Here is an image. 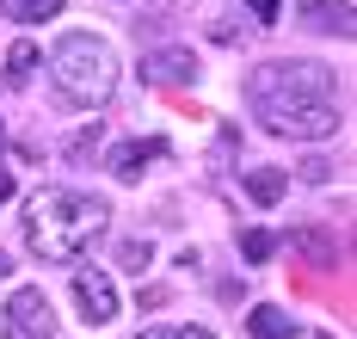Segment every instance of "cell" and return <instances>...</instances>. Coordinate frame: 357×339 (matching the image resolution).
<instances>
[{
	"instance_id": "obj_1",
	"label": "cell",
	"mask_w": 357,
	"mask_h": 339,
	"mask_svg": "<svg viewBox=\"0 0 357 339\" xmlns=\"http://www.w3.org/2000/svg\"><path fill=\"white\" fill-rule=\"evenodd\" d=\"M247 105L271 136L326 142L339 130L333 68H321V62H265V68H252L247 75Z\"/></svg>"
},
{
	"instance_id": "obj_2",
	"label": "cell",
	"mask_w": 357,
	"mask_h": 339,
	"mask_svg": "<svg viewBox=\"0 0 357 339\" xmlns=\"http://www.w3.org/2000/svg\"><path fill=\"white\" fill-rule=\"evenodd\" d=\"M105 223H111V204L99 197V191L56 186V191H37L31 197V210H25V241H31L37 259L74 265L99 234H105Z\"/></svg>"
},
{
	"instance_id": "obj_3",
	"label": "cell",
	"mask_w": 357,
	"mask_h": 339,
	"mask_svg": "<svg viewBox=\"0 0 357 339\" xmlns=\"http://www.w3.org/2000/svg\"><path fill=\"white\" fill-rule=\"evenodd\" d=\"M50 68H56V86H62V99L68 105H105L111 93H117V50L105 38H93V31H68V38L56 43V56H50Z\"/></svg>"
},
{
	"instance_id": "obj_4",
	"label": "cell",
	"mask_w": 357,
	"mask_h": 339,
	"mask_svg": "<svg viewBox=\"0 0 357 339\" xmlns=\"http://www.w3.org/2000/svg\"><path fill=\"white\" fill-rule=\"evenodd\" d=\"M0 339H56V315L43 290H13L6 296V333Z\"/></svg>"
},
{
	"instance_id": "obj_5",
	"label": "cell",
	"mask_w": 357,
	"mask_h": 339,
	"mask_svg": "<svg viewBox=\"0 0 357 339\" xmlns=\"http://www.w3.org/2000/svg\"><path fill=\"white\" fill-rule=\"evenodd\" d=\"M74 308H80L93 327L117 321V290H111V278L99 265H74Z\"/></svg>"
},
{
	"instance_id": "obj_6",
	"label": "cell",
	"mask_w": 357,
	"mask_h": 339,
	"mask_svg": "<svg viewBox=\"0 0 357 339\" xmlns=\"http://www.w3.org/2000/svg\"><path fill=\"white\" fill-rule=\"evenodd\" d=\"M142 80H154V86H191V80H197V56H191L185 43L148 50L142 56Z\"/></svg>"
},
{
	"instance_id": "obj_7",
	"label": "cell",
	"mask_w": 357,
	"mask_h": 339,
	"mask_svg": "<svg viewBox=\"0 0 357 339\" xmlns=\"http://www.w3.org/2000/svg\"><path fill=\"white\" fill-rule=\"evenodd\" d=\"M167 154H173V142H160V136H148V142H117V149H111V173H117V179H136L142 167L167 160Z\"/></svg>"
},
{
	"instance_id": "obj_8",
	"label": "cell",
	"mask_w": 357,
	"mask_h": 339,
	"mask_svg": "<svg viewBox=\"0 0 357 339\" xmlns=\"http://www.w3.org/2000/svg\"><path fill=\"white\" fill-rule=\"evenodd\" d=\"M302 25L326 38H351V0H302Z\"/></svg>"
},
{
	"instance_id": "obj_9",
	"label": "cell",
	"mask_w": 357,
	"mask_h": 339,
	"mask_svg": "<svg viewBox=\"0 0 357 339\" xmlns=\"http://www.w3.org/2000/svg\"><path fill=\"white\" fill-rule=\"evenodd\" d=\"M247 333H252V339H296L302 327L289 321V315L278 308V302H259V308L247 315Z\"/></svg>"
},
{
	"instance_id": "obj_10",
	"label": "cell",
	"mask_w": 357,
	"mask_h": 339,
	"mask_svg": "<svg viewBox=\"0 0 357 339\" xmlns=\"http://www.w3.org/2000/svg\"><path fill=\"white\" fill-rule=\"evenodd\" d=\"M247 197L252 204H284V173H278V167H252L247 173Z\"/></svg>"
},
{
	"instance_id": "obj_11",
	"label": "cell",
	"mask_w": 357,
	"mask_h": 339,
	"mask_svg": "<svg viewBox=\"0 0 357 339\" xmlns=\"http://www.w3.org/2000/svg\"><path fill=\"white\" fill-rule=\"evenodd\" d=\"M37 62H43V56H37V43H13V50H6V80H13V86H25V80L37 75Z\"/></svg>"
},
{
	"instance_id": "obj_12",
	"label": "cell",
	"mask_w": 357,
	"mask_h": 339,
	"mask_svg": "<svg viewBox=\"0 0 357 339\" xmlns=\"http://www.w3.org/2000/svg\"><path fill=\"white\" fill-rule=\"evenodd\" d=\"M148 259H154V247H148L142 234H130V241H117V265H123V271H142Z\"/></svg>"
},
{
	"instance_id": "obj_13",
	"label": "cell",
	"mask_w": 357,
	"mask_h": 339,
	"mask_svg": "<svg viewBox=\"0 0 357 339\" xmlns=\"http://www.w3.org/2000/svg\"><path fill=\"white\" fill-rule=\"evenodd\" d=\"M271 247H278V241H271L265 228H247V234H241V253H247L252 265H265V259H271Z\"/></svg>"
},
{
	"instance_id": "obj_14",
	"label": "cell",
	"mask_w": 357,
	"mask_h": 339,
	"mask_svg": "<svg viewBox=\"0 0 357 339\" xmlns=\"http://www.w3.org/2000/svg\"><path fill=\"white\" fill-rule=\"evenodd\" d=\"M56 13H62V0H19V19L25 25H50Z\"/></svg>"
},
{
	"instance_id": "obj_15",
	"label": "cell",
	"mask_w": 357,
	"mask_h": 339,
	"mask_svg": "<svg viewBox=\"0 0 357 339\" xmlns=\"http://www.w3.org/2000/svg\"><path fill=\"white\" fill-rule=\"evenodd\" d=\"M93 149H99V123H86V130H80V136L68 142V160H86Z\"/></svg>"
},
{
	"instance_id": "obj_16",
	"label": "cell",
	"mask_w": 357,
	"mask_h": 339,
	"mask_svg": "<svg viewBox=\"0 0 357 339\" xmlns=\"http://www.w3.org/2000/svg\"><path fill=\"white\" fill-rule=\"evenodd\" d=\"M296 173H302V179H308V186H326V179H333V167H326V160H302V167H296Z\"/></svg>"
},
{
	"instance_id": "obj_17",
	"label": "cell",
	"mask_w": 357,
	"mask_h": 339,
	"mask_svg": "<svg viewBox=\"0 0 357 339\" xmlns=\"http://www.w3.org/2000/svg\"><path fill=\"white\" fill-rule=\"evenodd\" d=\"M252 13H259V25H271V19H278V6H284V0H247Z\"/></svg>"
},
{
	"instance_id": "obj_18",
	"label": "cell",
	"mask_w": 357,
	"mask_h": 339,
	"mask_svg": "<svg viewBox=\"0 0 357 339\" xmlns=\"http://www.w3.org/2000/svg\"><path fill=\"white\" fill-rule=\"evenodd\" d=\"M167 339H215V333H204V327H167Z\"/></svg>"
},
{
	"instance_id": "obj_19",
	"label": "cell",
	"mask_w": 357,
	"mask_h": 339,
	"mask_svg": "<svg viewBox=\"0 0 357 339\" xmlns=\"http://www.w3.org/2000/svg\"><path fill=\"white\" fill-rule=\"evenodd\" d=\"M6 197H13V173H0V204H6Z\"/></svg>"
},
{
	"instance_id": "obj_20",
	"label": "cell",
	"mask_w": 357,
	"mask_h": 339,
	"mask_svg": "<svg viewBox=\"0 0 357 339\" xmlns=\"http://www.w3.org/2000/svg\"><path fill=\"white\" fill-rule=\"evenodd\" d=\"M6 271H13V259H6V253H0V278H6Z\"/></svg>"
}]
</instances>
